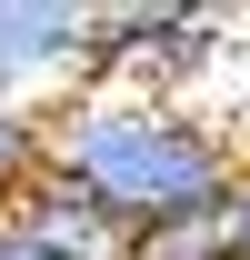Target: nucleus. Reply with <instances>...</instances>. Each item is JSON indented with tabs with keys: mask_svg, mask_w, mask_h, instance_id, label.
<instances>
[{
	"mask_svg": "<svg viewBox=\"0 0 250 260\" xmlns=\"http://www.w3.org/2000/svg\"><path fill=\"white\" fill-rule=\"evenodd\" d=\"M40 170H60L90 210H110L140 240V230L220 210L240 180V150H230V120H210L200 100L70 90V100H40Z\"/></svg>",
	"mask_w": 250,
	"mask_h": 260,
	"instance_id": "obj_1",
	"label": "nucleus"
},
{
	"mask_svg": "<svg viewBox=\"0 0 250 260\" xmlns=\"http://www.w3.org/2000/svg\"><path fill=\"white\" fill-rule=\"evenodd\" d=\"M230 150H240V160H250V100H240V120H230Z\"/></svg>",
	"mask_w": 250,
	"mask_h": 260,
	"instance_id": "obj_9",
	"label": "nucleus"
},
{
	"mask_svg": "<svg viewBox=\"0 0 250 260\" xmlns=\"http://www.w3.org/2000/svg\"><path fill=\"white\" fill-rule=\"evenodd\" d=\"M90 20L80 0H0V100H30V90H80L90 80Z\"/></svg>",
	"mask_w": 250,
	"mask_h": 260,
	"instance_id": "obj_3",
	"label": "nucleus"
},
{
	"mask_svg": "<svg viewBox=\"0 0 250 260\" xmlns=\"http://www.w3.org/2000/svg\"><path fill=\"white\" fill-rule=\"evenodd\" d=\"M40 180V100H0V210Z\"/></svg>",
	"mask_w": 250,
	"mask_h": 260,
	"instance_id": "obj_5",
	"label": "nucleus"
},
{
	"mask_svg": "<svg viewBox=\"0 0 250 260\" xmlns=\"http://www.w3.org/2000/svg\"><path fill=\"white\" fill-rule=\"evenodd\" d=\"M0 260H40V250H30V240H20L10 220H0Z\"/></svg>",
	"mask_w": 250,
	"mask_h": 260,
	"instance_id": "obj_8",
	"label": "nucleus"
},
{
	"mask_svg": "<svg viewBox=\"0 0 250 260\" xmlns=\"http://www.w3.org/2000/svg\"><path fill=\"white\" fill-rule=\"evenodd\" d=\"M230 30L210 10H100L90 20V80L80 90H140V100H180L200 70H220Z\"/></svg>",
	"mask_w": 250,
	"mask_h": 260,
	"instance_id": "obj_2",
	"label": "nucleus"
},
{
	"mask_svg": "<svg viewBox=\"0 0 250 260\" xmlns=\"http://www.w3.org/2000/svg\"><path fill=\"white\" fill-rule=\"evenodd\" d=\"M220 220H230V260H250V160L230 180V200H220Z\"/></svg>",
	"mask_w": 250,
	"mask_h": 260,
	"instance_id": "obj_7",
	"label": "nucleus"
},
{
	"mask_svg": "<svg viewBox=\"0 0 250 260\" xmlns=\"http://www.w3.org/2000/svg\"><path fill=\"white\" fill-rule=\"evenodd\" d=\"M0 220L20 230V240H30L40 260H130V230L110 220V210H90V200L70 190L60 170H40V180H30L20 200H10Z\"/></svg>",
	"mask_w": 250,
	"mask_h": 260,
	"instance_id": "obj_4",
	"label": "nucleus"
},
{
	"mask_svg": "<svg viewBox=\"0 0 250 260\" xmlns=\"http://www.w3.org/2000/svg\"><path fill=\"white\" fill-rule=\"evenodd\" d=\"M130 260H230V220L200 210V220H170V230H140Z\"/></svg>",
	"mask_w": 250,
	"mask_h": 260,
	"instance_id": "obj_6",
	"label": "nucleus"
}]
</instances>
